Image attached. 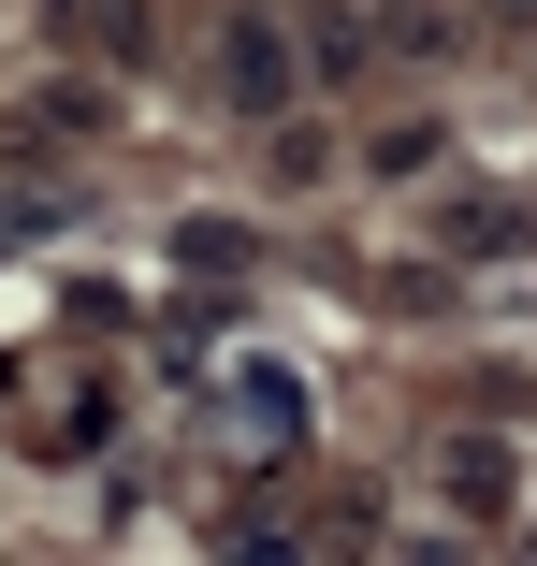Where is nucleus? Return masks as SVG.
I'll return each instance as SVG.
<instances>
[{
	"mask_svg": "<svg viewBox=\"0 0 537 566\" xmlns=\"http://www.w3.org/2000/svg\"><path fill=\"white\" fill-rule=\"evenodd\" d=\"M291 87H305L291 73V30L276 15H233L219 30V102H233V117H291Z\"/></svg>",
	"mask_w": 537,
	"mask_h": 566,
	"instance_id": "obj_1",
	"label": "nucleus"
},
{
	"mask_svg": "<svg viewBox=\"0 0 537 566\" xmlns=\"http://www.w3.org/2000/svg\"><path fill=\"white\" fill-rule=\"evenodd\" d=\"M233 436L291 450V436H305V378H276V364H233Z\"/></svg>",
	"mask_w": 537,
	"mask_h": 566,
	"instance_id": "obj_2",
	"label": "nucleus"
},
{
	"mask_svg": "<svg viewBox=\"0 0 537 566\" xmlns=\"http://www.w3.org/2000/svg\"><path fill=\"white\" fill-rule=\"evenodd\" d=\"M537 218H508V203H451V248H523Z\"/></svg>",
	"mask_w": 537,
	"mask_h": 566,
	"instance_id": "obj_3",
	"label": "nucleus"
},
{
	"mask_svg": "<svg viewBox=\"0 0 537 566\" xmlns=\"http://www.w3.org/2000/svg\"><path fill=\"white\" fill-rule=\"evenodd\" d=\"M87 44H102V59H131V44H146V30H131V0H87Z\"/></svg>",
	"mask_w": 537,
	"mask_h": 566,
	"instance_id": "obj_4",
	"label": "nucleus"
}]
</instances>
